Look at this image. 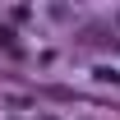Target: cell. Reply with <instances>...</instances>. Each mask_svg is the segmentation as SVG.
<instances>
[{
  "instance_id": "6da1fadb",
  "label": "cell",
  "mask_w": 120,
  "mask_h": 120,
  "mask_svg": "<svg viewBox=\"0 0 120 120\" xmlns=\"http://www.w3.org/2000/svg\"><path fill=\"white\" fill-rule=\"evenodd\" d=\"M0 46H5L9 56H19V42H14V32H9V28H0Z\"/></svg>"
},
{
  "instance_id": "7a4b0ae2",
  "label": "cell",
  "mask_w": 120,
  "mask_h": 120,
  "mask_svg": "<svg viewBox=\"0 0 120 120\" xmlns=\"http://www.w3.org/2000/svg\"><path fill=\"white\" fill-rule=\"evenodd\" d=\"M92 74H97V83H116V88H120V74H116V69H92Z\"/></svg>"
}]
</instances>
